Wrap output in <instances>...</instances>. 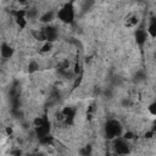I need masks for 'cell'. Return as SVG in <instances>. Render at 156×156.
Segmentation results:
<instances>
[{"instance_id": "cell-1", "label": "cell", "mask_w": 156, "mask_h": 156, "mask_svg": "<svg viewBox=\"0 0 156 156\" xmlns=\"http://www.w3.org/2000/svg\"><path fill=\"white\" fill-rule=\"evenodd\" d=\"M76 13H77L76 2H72V1L63 2V4L58 5V9L56 10L58 22H61L65 26H72L74 23Z\"/></svg>"}, {"instance_id": "cell-2", "label": "cell", "mask_w": 156, "mask_h": 156, "mask_svg": "<svg viewBox=\"0 0 156 156\" xmlns=\"http://www.w3.org/2000/svg\"><path fill=\"white\" fill-rule=\"evenodd\" d=\"M123 132V126L117 118H108L104 124V135L110 141L122 136Z\"/></svg>"}, {"instance_id": "cell-3", "label": "cell", "mask_w": 156, "mask_h": 156, "mask_svg": "<svg viewBox=\"0 0 156 156\" xmlns=\"http://www.w3.org/2000/svg\"><path fill=\"white\" fill-rule=\"evenodd\" d=\"M130 144L122 136L111 141V151L117 156H128L130 154Z\"/></svg>"}, {"instance_id": "cell-4", "label": "cell", "mask_w": 156, "mask_h": 156, "mask_svg": "<svg viewBox=\"0 0 156 156\" xmlns=\"http://www.w3.org/2000/svg\"><path fill=\"white\" fill-rule=\"evenodd\" d=\"M141 22V17L138 12H129L124 18H123V26L127 29H134L138 28Z\"/></svg>"}, {"instance_id": "cell-5", "label": "cell", "mask_w": 156, "mask_h": 156, "mask_svg": "<svg viewBox=\"0 0 156 156\" xmlns=\"http://www.w3.org/2000/svg\"><path fill=\"white\" fill-rule=\"evenodd\" d=\"M55 20H57L56 10H54V9H46V10H44L40 13L38 22L41 23L43 26H48V24H54V21Z\"/></svg>"}, {"instance_id": "cell-6", "label": "cell", "mask_w": 156, "mask_h": 156, "mask_svg": "<svg viewBox=\"0 0 156 156\" xmlns=\"http://www.w3.org/2000/svg\"><path fill=\"white\" fill-rule=\"evenodd\" d=\"M43 27H44L46 41L56 43L58 40V37H60V29H58V27H56L55 24H48V26H43Z\"/></svg>"}, {"instance_id": "cell-7", "label": "cell", "mask_w": 156, "mask_h": 156, "mask_svg": "<svg viewBox=\"0 0 156 156\" xmlns=\"http://www.w3.org/2000/svg\"><path fill=\"white\" fill-rule=\"evenodd\" d=\"M134 40H135V43H136V45L139 48H143L147 43V40H149V34L146 32V28H138V29H135V32H134Z\"/></svg>"}, {"instance_id": "cell-8", "label": "cell", "mask_w": 156, "mask_h": 156, "mask_svg": "<svg viewBox=\"0 0 156 156\" xmlns=\"http://www.w3.org/2000/svg\"><path fill=\"white\" fill-rule=\"evenodd\" d=\"M0 54H1L2 60L6 61V60L12 58V56L15 55V49H13V46L10 43H7V41L4 40L1 43V46H0Z\"/></svg>"}, {"instance_id": "cell-9", "label": "cell", "mask_w": 156, "mask_h": 156, "mask_svg": "<svg viewBox=\"0 0 156 156\" xmlns=\"http://www.w3.org/2000/svg\"><path fill=\"white\" fill-rule=\"evenodd\" d=\"M98 115V104L95 101H91L90 104H88L87 110H85V118L89 123H91L93 121H95Z\"/></svg>"}, {"instance_id": "cell-10", "label": "cell", "mask_w": 156, "mask_h": 156, "mask_svg": "<svg viewBox=\"0 0 156 156\" xmlns=\"http://www.w3.org/2000/svg\"><path fill=\"white\" fill-rule=\"evenodd\" d=\"M146 32L150 39H156V15H151L147 20Z\"/></svg>"}, {"instance_id": "cell-11", "label": "cell", "mask_w": 156, "mask_h": 156, "mask_svg": "<svg viewBox=\"0 0 156 156\" xmlns=\"http://www.w3.org/2000/svg\"><path fill=\"white\" fill-rule=\"evenodd\" d=\"M54 46H55V43H50V41H44L40 44L39 49H38V52L40 55H46V54H50L51 51H54Z\"/></svg>"}, {"instance_id": "cell-12", "label": "cell", "mask_w": 156, "mask_h": 156, "mask_svg": "<svg viewBox=\"0 0 156 156\" xmlns=\"http://www.w3.org/2000/svg\"><path fill=\"white\" fill-rule=\"evenodd\" d=\"M27 68H28V73L33 74V73H37L40 69V65H39V62L37 60H30L28 66H27Z\"/></svg>"}, {"instance_id": "cell-13", "label": "cell", "mask_w": 156, "mask_h": 156, "mask_svg": "<svg viewBox=\"0 0 156 156\" xmlns=\"http://www.w3.org/2000/svg\"><path fill=\"white\" fill-rule=\"evenodd\" d=\"M146 110H147V113H149L150 116H152L154 118H156V99L152 100L151 102H149Z\"/></svg>"}, {"instance_id": "cell-14", "label": "cell", "mask_w": 156, "mask_h": 156, "mask_svg": "<svg viewBox=\"0 0 156 156\" xmlns=\"http://www.w3.org/2000/svg\"><path fill=\"white\" fill-rule=\"evenodd\" d=\"M122 138L126 139V140H128V141H132V140L135 138V134H134L133 130H126V132H123Z\"/></svg>"}, {"instance_id": "cell-15", "label": "cell", "mask_w": 156, "mask_h": 156, "mask_svg": "<svg viewBox=\"0 0 156 156\" xmlns=\"http://www.w3.org/2000/svg\"><path fill=\"white\" fill-rule=\"evenodd\" d=\"M105 156H117V155H116V154H113L112 151H110V152H106V154H105Z\"/></svg>"}, {"instance_id": "cell-16", "label": "cell", "mask_w": 156, "mask_h": 156, "mask_svg": "<svg viewBox=\"0 0 156 156\" xmlns=\"http://www.w3.org/2000/svg\"><path fill=\"white\" fill-rule=\"evenodd\" d=\"M154 57H155V60H156V49H155V51H154Z\"/></svg>"}, {"instance_id": "cell-17", "label": "cell", "mask_w": 156, "mask_h": 156, "mask_svg": "<svg viewBox=\"0 0 156 156\" xmlns=\"http://www.w3.org/2000/svg\"><path fill=\"white\" fill-rule=\"evenodd\" d=\"M41 156H48V155H41Z\"/></svg>"}]
</instances>
